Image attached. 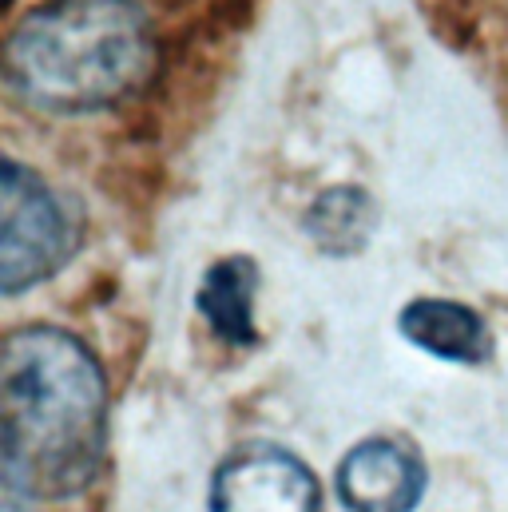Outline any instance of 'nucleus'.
Instances as JSON below:
<instances>
[{
  "label": "nucleus",
  "instance_id": "obj_1",
  "mask_svg": "<svg viewBox=\"0 0 508 512\" xmlns=\"http://www.w3.org/2000/svg\"><path fill=\"white\" fill-rule=\"evenodd\" d=\"M108 385L92 350L60 326H20L0 354L4 481L32 501L84 493L104 461Z\"/></svg>",
  "mask_w": 508,
  "mask_h": 512
},
{
  "label": "nucleus",
  "instance_id": "obj_2",
  "mask_svg": "<svg viewBox=\"0 0 508 512\" xmlns=\"http://www.w3.org/2000/svg\"><path fill=\"white\" fill-rule=\"evenodd\" d=\"M155 64V28L135 0H44L4 40L8 92L52 116L127 100Z\"/></svg>",
  "mask_w": 508,
  "mask_h": 512
},
{
  "label": "nucleus",
  "instance_id": "obj_3",
  "mask_svg": "<svg viewBox=\"0 0 508 512\" xmlns=\"http://www.w3.org/2000/svg\"><path fill=\"white\" fill-rule=\"evenodd\" d=\"M80 247L68 203L16 155L0 163V290L16 298L48 282Z\"/></svg>",
  "mask_w": 508,
  "mask_h": 512
},
{
  "label": "nucleus",
  "instance_id": "obj_4",
  "mask_svg": "<svg viewBox=\"0 0 508 512\" xmlns=\"http://www.w3.org/2000/svg\"><path fill=\"white\" fill-rule=\"evenodd\" d=\"M211 512H322V489L294 453L251 441L215 469Z\"/></svg>",
  "mask_w": 508,
  "mask_h": 512
},
{
  "label": "nucleus",
  "instance_id": "obj_5",
  "mask_svg": "<svg viewBox=\"0 0 508 512\" xmlns=\"http://www.w3.org/2000/svg\"><path fill=\"white\" fill-rule=\"evenodd\" d=\"M425 493V465L397 441H362L338 465V497L350 512H413Z\"/></svg>",
  "mask_w": 508,
  "mask_h": 512
},
{
  "label": "nucleus",
  "instance_id": "obj_6",
  "mask_svg": "<svg viewBox=\"0 0 508 512\" xmlns=\"http://www.w3.org/2000/svg\"><path fill=\"white\" fill-rule=\"evenodd\" d=\"M397 330L417 350L441 362H457V366H477L493 350L485 318L473 306L453 302V298H413L397 314Z\"/></svg>",
  "mask_w": 508,
  "mask_h": 512
},
{
  "label": "nucleus",
  "instance_id": "obj_7",
  "mask_svg": "<svg viewBox=\"0 0 508 512\" xmlns=\"http://www.w3.org/2000/svg\"><path fill=\"white\" fill-rule=\"evenodd\" d=\"M254 294H258V262L247 255H231L207 266L199 294H195V306L223 342L254 346V338H258Z\"/></svg>",
  "mask_w": 508,
  "mask_h": 512
},
{
  "label": "nucleus",
  "instance_id": "obj_8",
  "mask_svg": "<svg viewBox=\"0 0 508 512\" xmlns=\"http://www.w3.org/2000/svg\"><path fill=\"white\" fill-rule=\"evenodd\" d=\"M302 231L322 255H358L378 231V203H374V195L366 187H350V183L326 187L306 207Z\"/></svg>",
  "mask_w": 508,
  "mask_h": 512
}]
</instances>
